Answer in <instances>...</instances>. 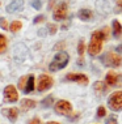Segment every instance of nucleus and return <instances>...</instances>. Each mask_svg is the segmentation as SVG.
I'll list each match as a JSON object with an SVG mask.
<instances>
[{"label":"nucleus","instance_id":"nucleus-28","mask_svg":"<svg viewBox=\"0 0 122 124\" xmlns=\"http://www.w3.org/2000/svg\"><path fill=\"white\" fill-rule=\"evenodd\" d=\"M45 21V16H37V17H34V20H33V22L34 24H39V22H43Z\"/></svg>","mask_w":122,"mask_h":124},{"label":"nucleus","instance_id":"nucleus-13","mask_svg":"<svg viewBox=\"0 0 122 124\" xmlns=\"http://www.w3.org/2000/svg\"><path fill=\"white\" fill-rule=\"evenodd\" d=\"M1 112H3V115H5L7 118H9L11 122H15V120L17 119V116H19V110L15 108V107H11V108H4Z\"/></svg>","mask_w":122,"mask_h":124},{"label":"nucleus","instance_id":"nucleus-24","mask_svg":"<svg viewBox=\"0 0 122 124\" xmlns=\"http://www.w3.org/2000/svg\"><path fill=\"white\" fill-rule=\"evenodd\" d=\"M105 114H106V110H105V107L100 106L99 108H97V116H99V118H103V116H105Z\"/></svg>","mask_w":122,"mask_h":124},{"label":"nucleus","instance_id":"nucleus-25","mask_svg":"<svg viewBox=\"0 0 122 124\" xmlns=\"http://www.w3.org/2000/svg\"><path fill=\"white\" fill-rule=\"evenodd\" d=\"M83 52H84V41H80L79 45H77V54L81 56V55H83Z\"/></svg>","mask_w":122,"mask_h":124},{"label":"nucleus","instance_id":"nucleus-8","mask_svg":"<svg viewBox=\"0 0 122 124\" xmlns=\"http://www.w3.org/2000/svg\"><path fill=\"white\" fill-rule=\"evenodd\" d=\"M55 112L56 114H60V115H68V114H71V111H72V107H71L70 102H67V101H59V102H56L55 105Z\"/></svg>","mask_w":122,"mask_h":124},{"label":"nucleus","instance_id":"nucleus-11","mask_svg":"<svg viewBox=\"0 0 122 124\" xmlns=\"http://www.w3.org/2000/svg\"><path fill=\"white\" fill-rule=\"evenodd\" d=\"M24 8V0H13L12 3H9L8 5H7V12L8 13H15L17 11H21Z\"/></svg>","mask_w":122,"mask_h":124},{"label":"nucleus","instance_id":"nucleus-1","mask_svg":"<svg viewBox=\"0 0 122 124\" xmlns=\"http://www.w3.org/2000/svg\"><path fill=\"white\" fill-rule=\"evenodd\" d=\"M109 37V29L104 28L103 30H97V31H93L92 34V39H91V43L88 46V52L89 55L96 56L99 55L103 50V41Z\"/></svg>","mask_w":122,"mask_h":124},{"label":"nucleus","instance_id":"nucleus-27","mask_svg":"<svg viewBox=\"0 0 122 124\" xmlns=\"http://www.w3.org/2000/svg\"><path fill=\"white\" fill-rule=\"evenodd\" d=\"M47 29H49V33L50 34H55L56 33V25H54V24H49V26H47Z\"/></svg>","mask_w":122,"mask_h":124},{"label":"nucleus","instance_id":"nucleus-2","mask_svg":"<svg viewBox=\"0 0 122 124\" xmlns=\"http://www.w3.org/2000/svg\"><path fill=\"white\" fill-rule=\"evenodd\" d=\"M68 59H70V56L66 51H59L55 56H54L53 62L50 63V65H49L50 71L55 72V71H59V69L64 68V67L67 65V63H68Z\"/></svg>","mask_w":122,"mask_h":124},{"label":"nucleus","instance_id":"nucleus-21","mask_svg":"<svg viewBox=\"0 0 122 124\" xmlns=\"http://www.w3.org/2000/svg\"><path fill=\"white\" fill-rule=\"evenodd\" d=\"M7 48V38L3 34H0V54L4 52Z\"/></svg>","mask_w":122,"mask_h":124},{"label":"nucleus","instance_id":"nucleus-31","mask_svg":"<svg viewBox=\"0 0 122 124\" xmlns=\"http://www.w3.org/2000/svg\"><path fill=\"white\" fill-rule=\"evenodd\" d=\"M39 123H41V122H39V119H38V118H34V119L30 120L28 124H39Z\"/></svg>","mask_w":122,"mask_h":124},{"label":"nucleus","instance_id":"nucleus-18","mask_svg":"<svg viewBox=\"0 0 122 124\" xmlns=\"http://www.w3.org/2000/svg\"><path fill=\"white\" fill-rule=\"evenodd\" d=\"M36 106V102L33 99H22L21 101V107L24 110H29V108H33Z\"/></svg>","mask_w":122,"mask_h":124},{"label":"nucleus","instance_id":"nucleus-26","mask_svg":"<svg viewBox=\"0 0 122 124\" xmlns=\"http://www.w3.org/2000/svg\"><path fill=\"white\" fill-rule=\"evenodd\" d=\"M32 7L34 9H41V7H42V3L39 1V0H33L32 1Z\"/></svg>","mask_w":122,"mask_h":124},{"label":"nucleus","instance_id":"nucleus-20","mask_svg":"<svg viewBox=\"0 0 122 124\" xmlns=\"http://www.w3.org/2000/svg\"><path fill=\"white\" fill-rule=\"evenodd\" d=\"M22 28V24H21V21H13L11 26H9V29H11V31L12 33H16V31H19L20 29Z\"/></svg>","mask_w":122,"mask_h":124},{"label":"nucleus","instance_id":"nucleus-6","mask_svg":"<svg viewBox=\"0 0 122 124\" xmlns=\"http://www.w3.org/2000/svg\"><path fill=\"white\" fill-rule=\"evenodd\" d=\"M67 13H68L67 4H66V3H60V4H58V5H56V8L54 9L53 17H54L55 21H63V20L67 17Z\"/></svg>","mask_w":122,"mask_h":124},{"label":"nucleus","instance_id":"nucleus-33","mask_svg":"<svg viewBox=\"0 0 122 124\" xmlns=\"http://www.w3.org/2000/svg\"><path fill=\"white\" fill-rule=\"evenodd\" d=\"M117 7L118 8H122V0H118L117 1Z\"/></svg>","mask_w":122,"mask_h":124},{"label":"nucleus","instance_id":"nucleus-15","mask_svg":"<svg viewBox=\"0 0 122 124\" xmlns=\"http://www.w3.org/2000/svg\"><path fill=\"white\" fill-rule=\"evenodd\" d=\"M77 16H79V18L80 20H83V21H88V20H91L92 18V12L89 11V9H80L79 13H77Z\"/></svg>","mask_w":122,"mask_h":124},{"label":"nucleus","instance_id":"nucleus-3","mask_svg":"<svg viewBox=\"0 0 122 124\" xmlns=\"http://www.w3.org/2000/svg\"><path fill=\"white\" fill-rule=\"evenodd\" d=\"M101 62H103V64L106 65V67L117 68V67H120L122 64V58L118 56L117 54H114V52H106L105 55H103Z\"/></svg>","mask_w":122,"mask_h":124},{"label":"nucleus","instance_id":"nucleus-34","mask_svg":"<svg viewBox=\"0 0 122 124\" xmlns=\"http://www.w3.org/2000/svg\"><path fill=\"white\" fill-rule=\"evenodd\" d=\"M47 124H59V123H56V122H50V123H47Z\"/></svg>","mask_w":122,"mask_h":124},{"label":"nucleus","instance_id":"nucleus-12","mask_svg":"<svg viewBox=\"0 0 122 124\" xmlns=\"http://www.w3.org/2000/svg\"><path fill=\"white\" fill-rule=\"evenodd\" d=\"M105 81H106L108 85L116 86V85H118V81H120V75H118V73H116L114 71H110V72H108Z\"/></svg>","mask_w":122,"mask_h":124},{"label":"nucleus","instance_id":"nucleus-4","mask_svg":"<svg viewBox=\"0 0 122 124\" xmlns=\"http://www.w3.org/2000/svg\"><path fill=\"white\" fill-rule=\"evenodd\" d=\"M108 106L113 111H120V110H122V92H114L108 98Z\"/></svg>","mask_w":122,"mask_h":124},{"label":"nucleus","instance_id":"nucleus-16","mask_svg":"<svg viewBox=\"0 0 122 124\" xmlns=\"http://www.w3.org/2000/svg\"><path fill=\"white\" fill-rule=\"evenodd\" d=\"M25 92L24 93H32L33 90H34V76L33 75H30L29 76V78H28V81H26V86H25Z\"/></svg>","mask_w":122,"mask_h":124},{"label":"nucleus","instance_id":"nucleus-10","mask_svg":"<svg viewBox=\"0 0 122 124\" xmlns=\"http://www.w3.org/2000/svg\"><path fill=\"white\" fill-rule=\"evenodd\" d=\"M66 78L68 81H75V82H80L83 85H87L88 84V77L85 75H81V73H68L66 76Z\"/></svg>","mask_w":122,"mask_h":124},{"label":"nucleus","instance_id":"nucleus-7","mask_svg":"<svg viewBox=\"0 0 122 124\" xmlns=\"http://www.w3.org/2000/svg\"><path fill=\"white\" fill-rule=\"evenodd\" d=\"M53 86V78L47 75H42L39 76L38 78V85H37V89L38 92H45V90L50 89Z\"/></svg>","mask_w":122,"mask_h":124},{"label":"nucleus","instance_id":"nucleus-29","mask_svg":"<svg viewBox=\"0 0 122 124\" xmlns=\"http://www.w3.org/2000/svg\"><path fill=\"white\" fill-rule=\"evenodd\" d=\"M25 81H26V77H21V78H20V82H19V88L20 89H25Z\"/></svg>","mask_w":122,"mask_h":124},{"label":"nucleus","instance_id":"nucleus-30","mask_svg":"<svg viewBox=\"0 0 122 124\" xmlns=\"http://www.w3.org/2000/svg\"><path fill=\"white\" fill-rule=\"evenodd\" d=\"M0 26H1V29L7 30V29H8V22H7L4 18H1V20H0Z\"/></svg>","mask_w":122,"mask_h":124},{"label":"nucleus","instance_id":"nucleus-14","mask_svg":"<svg viewBox=\"0 0 122 124\" xmlns=\"http://www.w3.org/2000/svg\"><path fill=\"white\" fill-rule=\"evenodd\" d=\"M96 7H97V11H99L100 13H104V15L109 13V11H110L109 3H108L106 0H97Z\"/></svg>","mask_w":122,"mask_h":124},{"label":"nucleus","instance_id":"nucleus-19","mask_svg":"<svg viewBox=\"0 0 122 124\" xmlns=\"http://www.w3.org/2000/svg\"><path fill=\"white\" fill-rule=\"evenodd\" d=\"M93 89L96 90L97 93H105L106 92V85H105L103 81H97V82H94Z\"/></svg>","mask_w":122,"mask_h":124},{"label":"nucleus","instance_id":"nucleus-9","mask_svg":"<svg viewBox=\"0 0 122 124\" xmlns=\"http://www.w3.org/2000/svg\"><path fill=\"white\" fill-rule=\"evenodd\" d=\"M4 97L8 102H16L19 99V93L13 85H8L4 89Z\"/></svg>","mask_w":122,"mask_h":124},{"label":"nucleus","instance_id":"nucleus-5","mask_svg":"<svg viewBox=\"0 0 122 124\" xmlns=\"http://www.w3.org/2000/svg\"><path fill=\"white\" fill-rule=\"evenodd\" d=\"M15 60L19 63H22L25 62L26 56H28V48H26L25 45H22V43H17V45L15 46Z\"/></svg>","mask_w":122,"mask_h":124},{"label":"nucleus","instance_id":"nucleus-23","mask_svg":"<svg viewBox=\"0 0 122 124\" xmlns=\"http://www.w3.org/2000/svg\"><path fill=\"white\" fill-rule=\"evenodd\" d=\"M105 124H118V123H117V116H116V115H110L109 118L106 119Z\"/></svg>","mask_w":122,"mask_h":124},{"label":"nucleus","instance_id":"nucleus-32","mask_svg":"<svg viewBox=\"0 0 122 124\" xmlns=\"http://www.w3.org/2000/svg\"><path fill=\"white\" fill-rule=\"evenodd\" d=\"M116 50H117V52H120V54H121V52H122V45L117 46V48H116Z\"/></svg>","mask_w":122,"mask_h":124},{"label":"nucleus","instance_id":"nucleus-17","mask_svg":"<svg viewBox=\"0 0 122 124\" xmlns=\"http://www.w3.org/2000/svg\"><path fill=\"white\" fill-rule=\"evenodd\" d=\"M121 33H122V26L117 20H114L113 21V35L116 37V38H118V37L121 35Z\"/></svg>","mask_w":122,"mask_h":124},{"label":"nucleus","instance_id":"nucleus-22","mask_svg":"<svg viewBox=\"0 0 122 124\" xmlns=\"http://www.w3.org/2000/svg\"><path fill=\"white\" fill-rule=\"evenodd\" d=\"M53 102H54V98L50 95V97H46V98L42 101V103H41V105H42V107H50V106L53 105Z\"/></svg>","mask_w":122,"mask_h":124}]
</instances>
